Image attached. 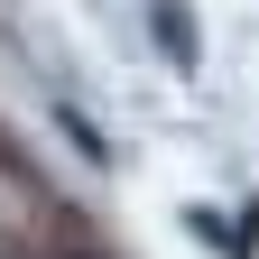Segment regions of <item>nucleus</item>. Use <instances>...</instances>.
Segmentation results:
<instances>
[{
    "label": "nucleus",
    "mask_w": 259,
    "mask_h": 259,
    "mask_svg": "<svg viewBox=\"0 0 259 259\" xmlns=\"http://www.w3.org/2000/svg\"><path fill=\"white\" fill-rule=\"evenodd\" d=\"M148 19H157V37H167V56H176V65H194V28H185V0H157Z\"/></svg>",
    "instance_id": "1"
}]
</instances>
